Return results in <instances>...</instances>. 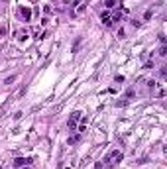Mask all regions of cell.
I'll return each mask as SVG.
<instances>
[{"instance_id":"3","label":"cell","mask_w":167,"mask_h":169,"mask_svg":"<svg viewBox=\"0 0 167 169\" xmlns=\"http://www.w3.org/2000/svg\"><path fill=\"white\" fill-rule=\"evenodd\" d=\"M81 116H83V114H81V112H73V116H71L69 118V128H71V130H73V132H75V130H77V122H79V120H81Z\"/></svg>"},{"instance_id":"1","label":"cell","mask_w":167,"mask_h":169,"mask_svg":"<svg viewBox=\"0 0 167 169\" xmlns=\"http://www.w3.org/2000/svg\"><path fill=\"white\" fill-rule=\"evenodd\" d=\"M124 159V153L120 150H112L108 153V156H106V163H112V165H116V163H120Z\"/></svg>"},{"instance_id":"5","label":"cell","mask_w":167,"mask_h":169,"mask_svg":"<svg viewBox=\"0 0 167 169\" xmlns=\"http://www.w3.org/2000/svg\"><path fill=\"white\" fill-rule=\"evenodd\" d=\"M16 38H18V41H26V39L30 38V33H28L26 30H18V32H16Z\"/></svg>"},{"instance_id":"6","label":"cell","mask_w":167,"mask_h":169,"mask_svg":"<svg viewBox=\"0 0 167 169\" xmlns=\"http://www.w3.org/2000/svg\"><path fill=\"white\" fill-rule=\"evenodd\" d=\"M26 163H30V159H24V157H18V159L14 161V165H16V167H24Z\"/></svg>"},{"instance_id":"7","label":"cell","mask_w":167,"mask_h":169,"mask_svg":"<svg viewBox=\"0 0 167 169\" xmlns=\"http://www.w3.org/2000/svg\"><path fill=\"white\" fill-rule=\"evenodd\" d=\"M104 6H106V8H114L116 6V0H104Z\"/></svg>"},{"instance_id":"11","label":"cell","mask_w":167,"mask_h":169,"mask_svg":"<svg viewBox=\"0 0 167 169\" xmlns=\"http://www.w3.org/2000/svg\"><path fill=\"white\" fill-rule=\"evenodd\" d=\"M0 2H8V0H0Z\"/></svg>"},{"instance_id":"4","label":"cell","mask_w":167,"mask_h":169,"mask_svg":"<svg viewBox=\"0 0 167 169\" xmlns=\"http://www.w3.org/2000/svg\"><path fill=\"white\" fill-rule=\"evenodd\" d=\"M100 18H102V22H104V26H106V28H112V24H114V22H112V16H110V14L102 12V16H100Z\"/></svg>"},{"instance_id":"2","label":"cell","mask_w":167,"mask_h":169,"mask_svg":"<svg viewBox=\"0 0 167 169\" xmlns=\"http://www.w3.org/2000/svg\"><path fill=\"white\" fill-rule=\"evenodd\" d=\"M18 16L24 22H30L32 20V8L30 6H18Z\"/></svg>"},{"instance_id":"9","label":"cell","mask_w":167,"mask_h":169,"mask_svg":"<svg viewBox=\"0 0 167 169\" xmlns=\"http://www.w3.org/2000/svg\"><path fill=\"white\" fill-rule=\"evenodd\" d=\"M77 12L81 14V12H85V4H79V8H77Z\"/></svg>"},{"instance_id":"10","label":"cell","mask_w":167,"mask_h":169,"mask_svg":"<svg viewBox=\"0 0 167 169\" xmlns=\"http://www.w3.org/2000/svg\"><path fill=\"white\" fill-rule=\"evenodd\" d=\"M102 167H104L102 163H97V165H95V169H102Z\"/></svg>"},{"instance_id":"12","label":"cell","mask_w":167,"mask_h":169,"mask_svg":"<svg viewBox=\"0 0 167 169\" xmlns=\"http://www.w3.org/2000/svg\"><path fill=\"white\" fill-rule=\"evenodd\" d=\"M22 169H28V167H26V165H24V167H22Z\"/></svg>"},{"instance_id":"8","label":"cell","mask_w":167,"mask_h":169,"mask_svg":"<svg viewBox=\"0 0 167 169\" xmlns=\"http://www.w3.org/2000/svg\"><path fill=\"white\" fill-rule=\"evenodd\" d=\"M159 55H161V57H165V55H167V47H165V45L159 47Z\"/></svg>"}]
</instances>
